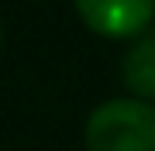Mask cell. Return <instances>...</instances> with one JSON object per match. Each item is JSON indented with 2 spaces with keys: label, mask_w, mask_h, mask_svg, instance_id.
Here are the masks:
<instances>
[{
  "label": "cell",
  "mask_w": 155,
  "mask_h": 151,
  "mask_svg": "<svg viewBox=\"0 0 155 151\" xmlns=\"http://www.w3.org/2000/svg\"><path fill=\"white\" fill-rule=\"evenodd\" d=\"M86 151H155V103L138 96L100 103L86 120Z\"/></svg>",
  "instance_id": "1"
},
{
  "label": "cell",
  "mask_w": 155,
  "mask_h": 151,
  "mask_svg": "<svg viewBox=\"0 0 155 151\" xmlns=\"http://www.w3.org/2000/svg\"><path fill=\"white\" fill-rule=\"evenodd\" d=\"M76 14L104 38H138L155 21V0H76Z\"/></svg>",
  "instance_id": "2"
},
{
  "label": "cell",
  "mask_w": 155,
  "mask_h": 151,
  "mask_svg": "<svg viewBox=\"0 0 155 151\" xmlns=\"http://www.w3.org/2000/svg\"><path fill=\"white\" fill-rule=\"evenodd\" d=\"M121 76H124V86L138 100L155 103V24L145 34H138L134 45L127 48L121 62Z\"/></svg>",
  "instance_id": "3"
},
{
  "label": "cell",
  "mask_w": 155,
  "mask_h": 151,
  "mask_svg": "<svg viewBox=\"0 0 155 151\" xmlns=\"http://www.w3.org/2000/svg\"><path fill=\"white\" fill-rule=\"evenodd\" d=\"M0 45H4V28H0Z\"/></svg>",
  "instance_id": "4"
}]
</instances>
